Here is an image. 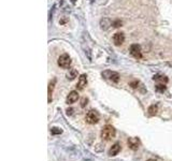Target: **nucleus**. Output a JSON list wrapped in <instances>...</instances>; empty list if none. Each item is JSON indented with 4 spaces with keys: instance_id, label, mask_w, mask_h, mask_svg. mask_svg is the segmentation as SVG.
<instances>
[{
    "instance_id": "obj_1",
    "label": "nucleus",
    "mask_w": 172,
    "mask_h": 161,
    "mask_svg": "<svg viewBox=\"0 0 172 161\" xmlns=\"http://www.w3.org/2000/svg\"><path fill=\"white\" fill-rule=\"evenodd\" d=\"M115 134H116V131H115L114 127L111 125H107L102 128L100 136L103 141H111L112 139L115 138Z\"/></svg>"
},
{
    "instance_id": "obj_2",
    "label": "nucleus",
    "mask_w": 172,
    "mask_h": 161,
    "mask_svg": "<svg viewBox=\"0 0 172 161\" xmlns=\"http://www.w3.org/2000/svg\"><path fill=\"white\" fill-rule=\"evenodd\" d=\"M57 64L62 69H68L70 67V64H71V58H70V56H69L68 54H62L58 58Z\"/></svg>"
},
{
    "instance_id": "obj_3",
    "label": "nucleus",
    "mask_w": 172,
    "mask_h": 161,
    "mask_svg": "<svg viewBox=\"0 0 172 161\" xmlns=\"http://www.w3.org/2000/svg\"><path fill=\"white\" fill-rule=\"evenodd\" d=\"M85 119H86V121H87L88 124L95 125L99 121V114H98V112L95 111V110H90V111L86 114Z\"/></svg>"
},
{
    "instance_id": "obj_4",
    "label": "nucleus",
    "mask_w": 172,
    "mask_h": 161,
    "mask_svg": "<svg viewBox=\"0 0 172 161\" xmlns=\"http://www.w3.org/2000/svg\"><path fill=\"white\" fill-rule=\"evenodd\" d=\"M102 76L107 79H111L112 82H114V83H119V74L117 72H114V71H109V70H107V71L102 72Z\"/></svg>"
},
{
    "instance_id": "obj_5",
    "label": "nucleus",
    "mask_w": 172,
    "mask_h": 161,
    "mask_svg": "<svg viewBox=\"0 0 172 161\" xmlns=\"http://www.w3.org/2000/svg\"><path fill=\"white\" fill-rule=\"evenodd\" d=\"M130 54H131L134 58H138V59L142 58L141 46L139 44H132L130 46Z\"/></svg>"
},
{
    "instance_id": "obj_6",
    "label": "nucleus",
    "mask_w": 172,
    "mask_h": 161,
    "mask_svg": "<svg viewBox=\"0 0 172 161\" xmlns=\"http://www.w3.org/2000/svg\"><path fill=\"white\" fill-rule=\"evenodd\" d=\"M86 85H87V75L81 74L80 77H79V81H77V89L83 90Z\"/></svg>"
},
{
    "instance_id": "obj_7",
    "label": "nucleus",
    "mask_w": 172,
    "mask_h": 161,
    "mask_svg": "<svg viewBox=\"0 0 172 161\" xmlns=\"http://www.w3.org/2000/svg\"><path fill=\"white\" fill-rule=\"evenodd\" d=\"M79 98H80V96L77 94V91L72 90V91L68 95V97L66 99V102H67L68 104H72V103H74V102H77V100H79Z\"/></svg>"
},
{
    "instance_id": "obj_8",
    "label": "nucleus",
    "mask_w": 172,
    "mask_h": 161,
    "mask_svg": "<svg viewBox=\"0 0 172 161\" xmlns=\"http://www.w3.org/2000/svg\"><path fill=\"white\" fill-rule=\"evenodd\" d=\"M127 143H128L129 148L132 150H137L139 148V146H140V141H139L138 138H129Z\"/></svg>"
},
{
    "instance_id": "obj_9",
    "label": "nucleus",
    "mask_w": 172,
    "mask_h": 161,
    "mask_svg": "<svg viewBox=\"0 0 172 161\" xmlns=\"http://www.w3.org/2000/svg\"><path fill=\"white\" fill-rule=\"evenodd\" d=\"M125 41V36L123 32H116V34L113 36V42H114V44L116 46H119V45H122Z\"/></svg>"
},
{
    "instance_id": "obj_10",
    "label": "nucleus",
    "mask_w": 172,
    "mask_h": 161,
    "mask_svg": "<svg viewBox=\"0 0 172 161\" xmlns=\"http://www.w3.org/2000/svg\"><path fill=\"white\" fill-rule=\"evenodd\" d=\"M121 149H122V147H121V144H119V142H116L115 144H113V145H112L111 148H110V150H109V156L113 157V156H116V155H119V153L121 151Z\"/></svg>"
},
{
    "instance_id": "obj_11",
    "label": "nucleus",
    "mask_w": 172,
    "mask_h": 161,
    "mask_svg": "<svg viewBox=\"0 0 172 161\" xmlns=\"http://www.w3.org/2000/svg\"><path fill=\"white\" fill-rule=\"evenodd\" d=\"M112 26V22L110 18H107V17H103L101 21H100V27L102 30H107L109 29V27Z\"/></svg>"
},
{
    "instance_id": "obj_12",
    "label": "nucleus",
    "mask_w": 172,
    "mask_h": 161,
    "mask_svg": "<svg viewBox=\"0 0 172 161\" xmlns=\"http://www.w3.org/2000/svg\"><path fill=\"white\" fill-rule=\"evenodd\" d=\"M153 79L154 81H156V82H158V84H167V83H168V79H167V76H164V75H160V74L154 75Z\"/></svg>"
},
{
    "instance_id": "obj_13",
    "label": "nucleus",
    "mask_w": 172,
    "mask_h": 161,
    "mask_svg": "<svg viewBox=\"0 0 172 161\" xmlns=\"http://www.w3.org/2000/svg\"><path fill=\"white\" fill-rule=\"evenodd\" d=\"M55 83H56V79H54L53 81L50 82V84H49V99H47L49 103L52 102V96H53V90H54V87H55Z\"/></svg>"
},
{
    "instance_id": "obj_14",
    "label": "nucleus",
    "mask_w": 172,
    "mask_h": 161,
    "mask_svg": "<svg viewBox=\"0 0 172 161\" xmlns=\"http://www.w3.org/2000/svg\"><path fill=\"white\" fill-rule=\"evenodd\" d=\"M147 112H149V116H155L157 114V112H158V106H157L156 104L151 105L149 108V110H147Z\"/></svg>"
},
{
    "instance_id": "obj_15",
    "label": "nucleus",
    "mask_w": 172,
    "mask_h": 161,
    "mask_svg": "<svg viewBox=\"0 0 172 161\" xmlns=\"http://www.w3.org/2000/svg\"><path fill=\"white\" fill-rule=\"evenodd\" d=\"M77 71L75 70V69H71V70H69V72L67 73V79H74L75 77H77Z\"/></svg>"
},
{
    "instance_id": "obj_16",
    "label": "nucleus",
    "mask_w": 172,
    "mask_h": 161,
    "mask_svg": "<svg viewBox=\"0 0 172 161\" xmlns=\"http://www.w3.org/2000/svg\"><path fill=\"white\" fill-rule=\"evenodd\" d=\"M51 133H52V134H54V135H56V134H61V133H62V130H61L60 128L54 127V128H52V130H51Z\"/></svg>"
},
{
    "instance_id": "obj_17",
    "label": "nucleus",
    "mask_w": 172,
    "mask_h": 161,
    "mask_svg": "<svg viewBox=\"0 0 172 161\" xmlns=\"http://www.w3.org/2000/svg\"><path fill=\"white\" fill-rule=\"evenodd\" d=\"M156 90L157 91H160V92H164L166 90V84H157Z\"/></svg>"
},
{
    "instance_id": "obj_18",
    "label": "nucleus",
    "mask_w": 172,
    "mask_h": 161,
    "mask_svg": "<svg viewBox=\"0 0 172 161\" xmlns=\"http://www.w3.org/2000/svg\"><path fill=\"white\" fill-rule=\"evenodd\" d=\"M123 25V22L122 21H114V22H112V26L115 27V28H119Z\"/></svg>"
},
{
    "instance_id": "obj_19",
    "label": "nucleus",
    "mask_w": 172,
    "mask_h": 161,
    "mask_svg": "<svg viewBox=\"0 0 172 161\" xmlns=\"http://www.w3.org/2000/svg\"><path fill=\"white\" fill-rule=\"evenodd\" d=\"M130 86L132 87V88H134V89H136V88H139V85H140V82H138V81H134V82H131L129 84Z\"/></svg>"
},
{
    "instance_id": "obj_20",
    "label": "nucleus",
    "mask_w": 172,
    "mask_h": 161,
    "mask_svg": "<svg viewBox=\"0 0 172 161\" xmlns=\"http://www.w3.org/2000/svg\"><path fill=\"white\" fill-rule=\"evenodd\" d=\"M87 102H88V99L87 98H82V100H81V106L82 108H85L86 106V104H87Z\"/></svg>"
},
{
    "instance_id": "obj_21",
    "label": "nucleus",
    "mask_w": 172,
    "mask_h": 161,
    "mask_svg": "<svg viewBox=\"0 0 172 161\" xmlns=\"http://www.w3.org/2000/svg\"><path fill=\"white\" fill-rule=\"evenodd\" d=\"M72 112H73L72 109H68V110H67V114H68V115H71V114H72Z\"/></svg>"
},
{
    "instance_id": "obj_22",
    "label": "nucleus",
    "mask_w": 172,
    "mask_h": 161,
    "mask_svg": "<svg viewBox=\"0 0 172 161\" xmlns=\"http://www.w3.org/2000/svg\"><path fill=\"white\" fill-rule=\"evenodd\" d=\"M146 161H157V160H155V159H149V160H146Z\"/></svg>"
},
{
    "instance_id": "obj_23",
    "label": "nucleus",
    "mask_w": 172,
    "mask_h": 161,
    "mask_svg": "<svg viewBox=\"0 0 172 161\" xmlns=\"http://www.w3.org/2000/svg\"><path fill=\"white\" fill-rule=\"evenodd\" d=\"M72 1V3H75V0H71Z\"/></svg>"
}]
</instances>
